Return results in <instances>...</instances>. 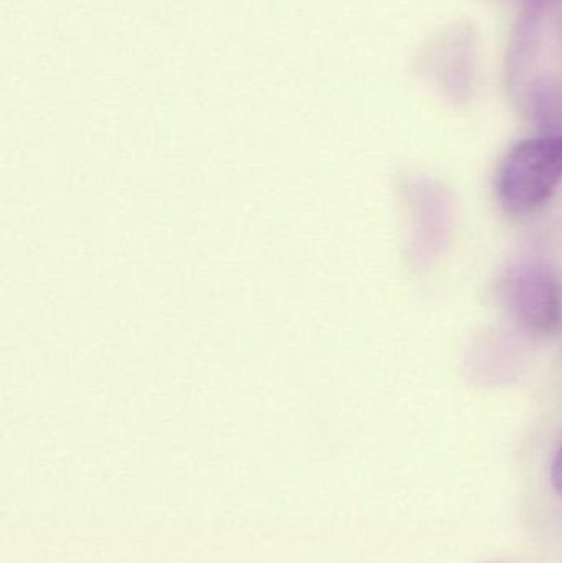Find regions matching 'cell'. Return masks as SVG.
Instances as JSON below:
<instances>
[{"label":"cell","mask_w":562,"mask_h":563,"mask_svg":"<svg viewBox=\"0 0 562 563\" xmlns=\"http://www.w3.org/2000/svg\"><path fill=\"white\" fill-rule=\"evenodd\" d=\"M551 482L562 498V443L554 455L553 465H551Z\"/></svg>","instance_id":"cell-3"},{"label":"cell","mask_w":562,"mask_h":563,"mask_svg":"<svg viewBox=\"0 0 562 563\" xmlns=\"http://www.w3.org/2000/svg\"><path fill=\"white\" fill-rule=\"evenodd\" d=\"M505 305L521 330L550 336L562 323V285L553 269L535 261L518 264L502 288Z\"/></svg>","instance_id":"cell-2"},{"label":"cell","mask_w":562,"mask_h":563,"mask_svg":"<svg viewBox=\"0 0 562 563\" xmlns=\"http://www.w3.org/2000/svg\"><path fill=\"white\" fill-rule=\"evenodd\" d=\"M562 181V134L528 139L502 164L497 195L505 211L527 217L548 203Z\"/></svg>","instance_id":"cell-1"}]
</instances>
